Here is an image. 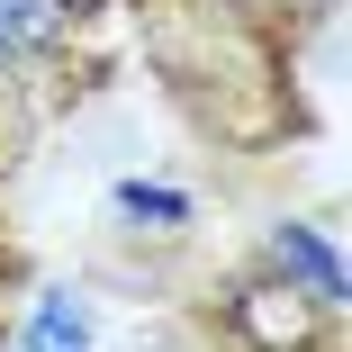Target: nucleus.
I'll return each mask as SVG.
<instances>
[{"mask_svg":"<svg viewBox=\"0 0 352 352\" xmlns=\"http://www.w3.org/2000/svg\"><path fill=\"white\" fill-rule=\"evenodd\" d=\"M82 19V0H0V63H28L45 45H63Z\"/></svg>","mask_w":352,"mask_h":352,"instance_id":"f257e3e1","label":"nucleus"},{"mask_svg":"<svg viewBox=\"0 0 352 352\" xmlns=\"http://www.w3.org/2000/svg\"><path fill=\"white\" fill-rule=\"evenodd\" d=\"M19 352H91V307L63 298V289H45L28 307V325H19Z\"/></svg>","mask_w":352,"mask_h":352,"instance_id":"f03ea898","label":"nucleus"}]
</instances>
